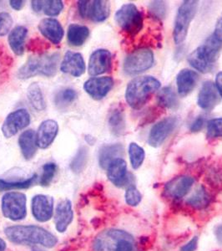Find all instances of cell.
<instances>
[{
    "label": "cell",
    "mask_w": 222,
    "mask_h": 251,
    "mask_svg": "<svg viewBox=\"0 0 222 251\" xmlns=\"http://www.w3.org/2000/svg\"><path fill=\"white\" fill-rule=\"evenodd\" d=\"M7 239L16 245L40 246L52 249L57 245L55 235L37 226H13L4 229Z\"/></svg>",
    "instance_id": "cell-1"
},
{
    "label": "cell",
    "mask_w": 222,
    "mask_h": 251,
    "mask_svg": "<svg viewBox=\"0 0 222 251\" xmlns=\"http://www.w3.org/2000/svg\"><path fill=\"white\" fill-rule=\"evenodd\" d=\"M92 251H140L134 235L123 228L111 227L94 237Z\"/></svg>",
    "instance_id": "cell-2"
},
{
    "label": "cell",
    "mask_w": 222,
    "mask_h": 251,
    "mask_svg": "<svg viewBox=\"0 0 222 251\" xmlns=\"http://www.w3.org/2000/svg\"><path fill=\"white\" fill-rule=\"evenodd\" d=\"M159 87L160 82L151 75L134 78L126 87V102L134 110L142 108Z\"/></svg>",
    "instance_id": "cell-3"
},
{
    "label": "cell",
    "mask_w": 222,
    "mask_h": 251,
    "mask_svg": "<svg viewBox=\"0 0 222 251\" xmlns=\"http://www.w3.org/2000/svg\"><path fill=\"white\" fill-rule=\"evenodd\" d=\"M60 54H41L30 56L20 67L18 72V77L26 80L35 75H44L47 77L54 76L58 71L60 62Z\"/></svg>",
    "instance_id": "cell-4"
},
{
    "label": "cell",
    "mask_w": 222,
    "mask_h": 251,
    "mask_svg": "<svg viewBox=\"0 0 222 251\" xmlns=\"http://www.w3.org/2000/svg\"><path fill=\"white\" fill-rule=\"evenodd\" d=\"M222 49V42L212 34L201 46L191 53L188 57L189 63L192 67L202 73L211 72L219 58Z\"/></svg>",
    "instance_id": "cell-5"
},
{
    "label": "cell",
    "mask_w": 222,
    "mask_h": 251,
    "mask_svg": "<svg viewBox=\"0 0 222 251\" xmlns=\"http://www.w3.org/2000/svg\"><path fill=\"white\" fill-rule=\"evenodd\" d=\"M114 20L123 31L131 36H135L143 28L142 13L134 3H126L115 14Z\"/></svg>",
    "instance_id": "cell-6"
},
{
    "label": "cell",
    "mask_w": 222,
    "mask_h": 251,
    "mask_svg": "<svg viewBox=\"0 0 222 251\" xmlns=\"http://www.w3.org/2000/svg\"><path fill=\"white\" fill-rule=\"evenodd\" d=\"M198 1L187 0L179 6L175 20L173 38L175 43L179 45L184 42L188 34L189 27L197 14Z\"/></svg>",
    "instance_id": "cell-7"
},
{
    "label": "cell",
    "mask_w": 222,
    "mask_h": 251,
    "mask_svg": "<svg viewBox=\"0 0 222 251\" xmlns=\"http://www.w3.org/2000/svg\"><path fill=\"white\" fill-rule=\"evenodd\" d=\"M1 209L3 216L12 221H20L27 215V197L20 192H9L2 198Z\"/></svg>",
    "instance_id": "cell-8"
},
{
    "label": "cell",
    "mask_w": 222,
    "mask_h": 251,
    "mask_svg": "<svg viewBox=\"0 0 222 251\" xmlns=\"http://www.w3.org/2000/svg\"><path fill=\"white\" fill-rule=\"evenodd\" d=\"M154 53L149 48L137 49L127 55L124 61V72L135 75L151 69L154 65Z\"/></svg>",
    "instance_id": "cell-9"
},
{
    "label": "cell",
    "mask_w": 222,
    "mask_h": 251,
    "mask_svg": "<svg viewBox=\"0 0 222 251\" xmlns=\"http://www.w3.org/2000/svg\"><path fill=\"white\" fill-rule=\"evenodd\" d=\"M178 124V118L176 117H166L159 121L151 128L149 134L148 143L153 148H159L162 145L169 136L174 131Z\"/></svg>",
    "instance_id": "cell-10"
},
{
    "label": "cell",
    "mask_w": 222,
    "mask_h": 251,
    "mask_svg": "<svg viewBox=\"0 0 222 251\" xmlns=\"http://www.w3.org/2000/svg\"><path fill=\"white\" fill-rule=\"evenodd\" d=\"M30 123V115L25 109H19L8 115L2 126V132L6 138L17 134Z\"/></svg>",
    "instance_id": "cell-11"
},
{
    "label": "cell",
    "mask_w": 222,
    "mask_h": 251,
    "mask_svg": "<svg viewBox=\"0 0 222 251\" xmlns=\"http://www.w3.org/2000/svg\"><path fill=\"white\" fill-rule=\"evenodd\" d=\"M31 212L38 222H48L54 215V199L44 194L35 195L32 199Z\"/></svg>",
    "instance_id": "cell-12"
},
{
    "label": "cell",
    "mask_w": 222,
    "mask_h": 251,
    "mask_svg": "<svg viewBox=\"0 0 222 251\" xmlns=\"http://www.w3.org/2000/svg\"><path fill=\"white\" fill-rule=\"evenodd\" d=\"M195 183L193 177L181 175L172 178L164 188V194L171 200H180L187 195Z\"/></svg>",
    "instance_id": "cell-13"
},
{
    "label": "cell",
    "mask_w": 222,
    "mask_h": 251,
    "mask_svg": "<svg viewBox=\"0 0 222 251\" xmlns=\"http://www.w3.org/2000/svg\"><path fill=\"white\" fill-rule=\"evenodd\" d=\"M107 177L111 183L119 188L131 186L132 177L127 173V163L123 158H116L107 168Z\"/></svg>",
    "instance_id": "cell-14"
},
{
    "label": "cell",
    "mask_w": 222,
    "mask_h": 251,
    "mask_svg": "<svg viewBox=\"0 0 222 251\" xmlns=\"http://www.w3.org/2000/svg\"><path fill=\"white\" fill-rule=\"evenodd\" d=\"M112 54L105 49H99L92 53L89 60L88 72L89 75L96 76L111 71Z\"/></svg>",
    "instance_id": "cell-15"
},
{
    "label": "cell",
    "mask_w": 222,
    "mask_h": 251,
    "mask_svg": "<svg viewBox=\"0 0 222 251\" xmlns=\"http://www.w3.org/2000/svg\"><path fill=\"white\" fill-rule=\"evenodd\" d=\"M114 86V80L108 76L94 77L86 80L84 90L94 100H102Z\"/></svg>",
    "instance_id": "cell-16"
},
{
    "label": "cell",
    "mask_w": 222,
    "mask_h": 251,
    "mask_svg": "<svg viewBox=\"0 0 222 251\" xmlns=\"http://www.w3.org/2000/svg\"><path fill=\"white\" fill-rule=\"evenodd\" d=\"M74 220V211L70 200H64L58 203L54 211L55 228L59 233H65Z\"/></svg>",
    "instance_id": "cell-17"
},
{
    "label": "cell",
    "mask_w": 222,
    "mask_h": 251,
    "mask_svg": "<svg viewBox=\"0 0 222 251\" xmlns=\"http://www.w3.org/2000/svg\"><path fill=\"white\" fill-rule=\"evenodd\" d=\"M86 63L82 54L78 52L68 51L65 54L60 71L74 77H80L86 72Z\"/></svg>",
    "instance_id": "cell-18"
},
{
    "label": "cell",
    "mask_w": 222,
    "mask_h": 251,
    "mask_svg": "<svg viewBox=\"0 0 222 251\" xmlns=\"http://www.w3.org/2000/svg\"><path fill=\"white\" fill-rule=\"evenodd\" d=\"M220 95L212 81L207 80L203 83L198 95V106L205 111H211L219 104Z\"/></svg>",
    "instance_id": "cell-19"
},
{
    "label": "cell",
    "mask_w": 222,
    "mask_h": 251,
    "mask_svg": "<svg viewBox=\"0 0 222 251\" xmlns=\"http://www.w3.org/2000/svg\"><path fill=\"white\" fill-rule=\"evenodd\" d=\"M59 132V125L54 120L44 121L40 124L36 133V143L41 149H48L54 143Z\"/></svg>",
    "instance_id": "cell-20"
},
{
    "label": "cell",
    "mask_w": 222,
    "mask_h": 251,
    "mask_svg": "<svg viewBox=\"0 0 222 251\" xmlns=\"http://www.w3.org/2000/svg\"><path fill=\"white\" fill-rule=\"evenodd\" d=\"M38 29L44 37L49 40L54 45H59L63 40V27L60 22L53 18H46L40 21Z\"/></svg>",
    "instance_id": "cell-21"
},
{
    "label": "cell",
    "mask_w": 222,
    "mask_h": 251,
    "mask_svg": "<svg viewBox=\"0 0 222 251\" xmlns=\"http://www.w3.org/2000/svg\"><path fill=\"white\" fill-rule=\"evenodd\" d=\"M199 80V75L197 72L184 69L177 75V90L180 97H186L191 94Z\"/></svg>",
    "instance_id": "cell-22"
},
{
    "label": "cell",
    "mask_w": 222,
    "mask_h": 251,
    "mask_svg": "<svg viewBox=\"0 0 222 251\" xmlns=\"http://www.w3.org/2000/svg\"><path fill=\"white\" fill-rule=\"evenodd\" d=\"M111 14V4L105 0L89 1L87 12V18L93 22L100 23L108 19Z\"/></svg>",
    "instance_id": "cell-23"
},
{
    "label": "cell",
    "mask_w": 222,
    "mask_h": 251,
    "mask_svg": "<svg viewBox=\"0 0 222 251\" xmlns=\"http://www.w3.org/2000/svg\"><path fill=\"white\" fill-rule=\"evenodd\" d=\"M19 146L25 160H30L34 157L37 151L36 134L34 130L29 129L23 131L19 137Z\"/></svg>",
    "instance_id": "cell-24"
},
{
    "label": "cell",
    "mask_w": 222,
    "mask_h": 251,
    "mask_svg": "<svg viewBox=\"0 0 222 251\" xmlns=\"http://www.w3.org/2000/svg\"><path fill=\"white\" fill-rule=\"evenodd\" d=\"M123 155L124 147L120 143L104 146L99 151V163L101 169H107L112 161L122 158Z\"/></svg>",
    "instance_id": "cell-25"
},
{
    "label": "cell",
    "mask_w": 222,
    "mask_h": 251,
    "mask_svg": "<svg viewBox=\"0 0 222 251\" xmlns=\"http://www.w3.org/2000/svg\"><path fill=\"white\" fill-rule=\"evenodd\" d=\"M108 124L112 134L120 137L126 131V116L123 109L116 106L110 111L108 118Z\"/></svg>",
    "instance_id": "cell-26"
},
{
    "label": "cell",
    "mask_w": 222,
    "mask_h": 251,
    "mask_svg": "<svg viewBox=\"0 0 222 251\" xmlns=\"http://www.w3.org/2000/svg\"><path fill=\"white\" fill-rule=\"evenodd\" d=\"M28 29L24 26H17L9 35V45L16 55H22L25 50V40Z\"/></svg>",
    "instance_id": "cell-27"
},
{
    "label": "cell",
    "mask_w": 222,
    "mask_h": 251,
    "mask_svg": "<svg viewBox=\"0 0 222 251\" xmlns=\"http://www.w3.org/2000/svg\"><path fill=\"white\" fill-rule=\"evenodd\" d=\"M89 35V29L87 26L73 24L68 26L67 39L70 46L79 47L85 44Z\"/></svg>",
    "instance_id": "cell-28"
},
{
    "label": "cell",
    "mask_w": 222,
    "mask_h": 251,
    "mask_svg": "<svg viewBox=\"0 0 222 251\" xmlns=\"http://www.w3.org/2000/svg\"><path fill=\"white\" fill-rule=\"evenodd\" d=\"M157 100L159 106L169 110H177L179 106V99L171 86H165L159 91Z\"/></svg>",
    "instance_id": "cell-29"
},
{
    "label": "cell",
    "mask_w": 222,
    "mask_h": 251,
    "mask_svg": "<svg viewBox=\"0 0 222 251\" xmlns=\"http://www.w3.org/2000/svg\"><path fill=\"white\" fill-rule=\"evenodd\" d=\"M27 97L32 107L37 111L45 110L46 103L43 92L38 83H32L27 90Z\"/></svg>",
    "instance_id": "cell-30"
},
{
    "label": "cell",
    "mask_w": 222,
    "mask_h": 251,
    "mask_svg": "<svg viewBox=\"0 0 222 251\" xmlns=\"http://www.w3.org/2000/svg\"><path fill=\"white\" fill-rule=\"evenodd\" d=\"M38 178L37 174H34L32 177L23 181H14L9 182L5 180L0 179V192L16 190V189H26L34 185Z\"/></svg>",
    "instance_id": "cell-31"
},
{
    "label": "cell",
    "mask_w": 222,
    "mask_h": 251,
    "mask_svg": "<svg viewBox=\"0 0 222 251\" xmlns=\"http://www.w3.org/2000/svg\"><path fill=\"white\" fill-rule=\"evenodd\" d=\"M77 98V92L70 88L64 89L58 92L54 97L55 105L60 109L66 108V106L71 105Z\"/></svg>",
    "instance_id": "cell-32"
},
{
    "label": "cell",
    "mask_w": 222,
    "mask_h": 251,
    "mask_svg": "<svg viewBox=\"0 0 222 251\" xmlns=\"http://www.w3.org/2000/svg\"><path fill=\"white\" fill-rule=\"evenodd\" d=\"M209 202H210V196L207 191L205 190V188L202 186H200L197 191L194 193L193 195L187 200V203L195 208H205L209 204Z\"/></svg>",
    "instance_id": "cell-33"
},
{
    "label": "cell",
    "mask_w": 222,
    "mask_h": 251,
    "mask_svg": "<svg viewBox=\"0 0 222 251\" xmlns=\"http://www.w3.org/2000/svg\"><path fill=\"white\" fill-rule=\"evenodd\" d=\"M129 156L132 168L134 169H140L145 160V150L137 143H131L129 147Z\"/></svg>",
    "instance_id": "cell-34"
},
{
    "label": "cell",
    "mask_w": 222,
    "mask_h": 251,
    "mask_svg": "<svg viewBox=\"0 0 222 251\" xmlns=\"http://www.w3.org/2000/svg\"><path fill=\"white\" fill-rule=\"evenodd\" d=\"M13 60L3 46H0V86L5 82L9 77V70L11 68Z\"/></svg>",
    "instance_id": "cell-35"
},
{
    "label": "cell",
    "mask_w": 222,
    "mask_h": 251,
    "mask_svg": "<svg viewBox=\"0 0 222 251\" xmlns=\"http://www.w3.org/2000/svg\"><path fill=\"white\" fill-rule=\"evenodd\" d=\"M87 161H88V150L85 147H81L72 160L70 169L75 174H80L86 168Z\"/></svg>",
    "instance_id": "cell-36"
},
{
    "label": "cell",
    "mask_w": 222,
    "mask_h": 251,
    "mask_svg": "<svg viewBox=\"0 0 222 251\" xmlns=\"http://www.w3.org/2000/svg\"><path fill=\"white\" fill-rule=\"evenodd\" d=\"M58 167L55 163H45L43 166V173L40 177V185L43 187H48L57 173Z\"/></svg>",
    "instance_id": "cell-37"
},
{
    "label": "cell",
    "mask_w": 222,
    "mask_h": 251,
    "mask_svg": "<svg viewBox=\"0 0 222 251\" xmlns=\"http://www.w3.org/2000/svg\"><path fill=\"white\" fill-rule=\"evenodd\" d=\"M64 9V3L60 0L44 1V13L48 16H58Z\"/></svg>",
    "instance_id": "cell-38"
},
{
    "label": "cell",
    "mask_w": 222,
    "mask_h": 251,
    "mask_svg": "<svg viewBox=\"0 0 222 251\" xmlns=\"http://www.w3.org/2000/svg\"><path fill=\"white\" fill-rule=\"evenodd\" d=\"M149 12L156 20H164L166 16L167 5L164 1H153L149 4Z\"/></svg>",
    "instance_id": "cell-39"
},
{
    "label": "cell",
    "mask_w": 222,
    "mask_h": 251,
    "mask_svg": "<svg viewBox=\"0 0 222 251\" xmlns=\"http://www.w3.org/2000/svg\"><path fill=\"white\" fill-rule=\"evenodd\" d=\"M206 136L209 139H216L222 137V117L209 121Z\"/></svg>",
    "instance_id": "cell-40"
},
{
    "label": "cell",
    "mask_w": 222,
    "mask_h": 251,
    "mask_svg": "<svg viewBox=\"0 0 222 251\" xmlns=\"http://www.w3.org/2000/svg\"><path fill=\"white\" fill-rule=\"evenodd\" d=\"M126 202L128 205L137 206L141 202L142 196L135 186H129L126 192Z\"/></svg>",
    "instance_id": "cell-41"
},
{
    "label": "cell",
    "mask_w": 222,
    "mask_h": 251,
    "mask_svg": "<svg viewBox=\"0 0 222 251\" xmlns=\"http://www.w3.org/2000/svg\"><path fill=\"white\" fill-rule=\"evenodd\" d=\"M13 23L14 21L9 13L7 12L0 13V37L5 36L6 34L10 31Z\"/></svg>",
    "instance_id": "cell-42"
},
{
    "label": "cell",
    "mask_w": 222,
    "mask_h": 251,
    "mask_svg": "<svg viewBox=\"0 0 222 251\" xmlns=\"http://www.w3.org/2000/svg\"><path fill=\"white\" fill-rule=\"evenodd\" d=\"M49 48L48 43L44 42L41 40L39 39H35V40H32L29 43L28 46V50L29 51L40 52L43 51L44 50Z\"/></svg>",
    "instance_id": "cell-43"
},
{
    "label": "cell",
    "mask_w": 222,
    "mask_h": 251,
    "mask_svg": "<svg viewBox=\"0 0 222 251\" xmlns=\"http://www.w3.org/2000/svg\"><path fill=\"white\" fill-rule=\"evenodd\" d=\"M208 183H211V185L215 187L222 185V173H220L218 170H212L211 174L208 176Z\"/></svg>",
    "instance_id": "cell-44"
},
{
    "label": "cell",
    "mask_w": 222,
    "mask_h": 251,
    "mask_svg": "<svg viewBox=\"0 0 222 251\" xmlns=\"http://www.w3.org/2000/svg\"><path fill=\"white\" fill-rule=\"evenodd\" d=\"M89 3V1H86V0L78 1V11H79V14L83 19L87 18Z\"/></svg>",
    "instance_id": "cell-45"
},
{
    "label": "cell",
    "mask_w": 222,
    "mask_h": 251,
    "mask_svg": "<svg viewBox=\"0 0 222 251\" xmlns=\"http://www.w3.org/2000/svg\"><path fill=\"white\" fill-rule=\"evenodd\" d=\"M205 123V118L203 117H198L191 126V131L192 132H198L202 129Z\"/></svg>",
    "instance_id": "cell-46"
},
{
    "label": "cell",
    "mask_w": 222,
    "mask_h": 251,
    "mask_svg": "<svg viewBox=\"0 0 222 251\" xmlns=\"http://www.w3.org/2000/svg\"><path fill=\"white\" fill-rule=\"evenodd\" d=\"M213 34L214 36L222 43V13L217 21L216 27H215V32H214Z\"/></svg>",
    "instance_id": "cell-47"
},
{
    "label": "cell",
    "mask_w": 222,
    "mask_h": 251,
    "mask_svg": "<svg viewBox=\"0 0 222 251\" xmlns=\"http://www.w3.org/2000/svg\"><path fill=\"white\" fill-rule=\"evenodd\" d=\"M197 244H198V237H194L193 239L187 243L186 245L182 246L180 251H195L197 248Z\"/></svg>",
    "instance_id": "cell-48"
},
{
    "label": "cell",
    "mask_w": 222,
    "mask_h": 251,
    "mask_svg": "<svg viewBox=\"0 0 222 251\" xmlns=\"http://www.w3.org/2000/svg\"><path fill=\"white\" fill-rule=\"evenodd\" d=\"M31 7L34 12H36V13L41 12L43 10L44 1H42V0H34V1H32Z\"/></svg>",
    "instance_id": "cell-49"
},
{
    "label": "cell",
    "mask_w": 222,
    "mask_h": 251,
    "mask_svg": "<svg viewBox=\"0 0 222 251\" xmlns=\"http://www.w3.org/2000/svg\"><path fill=\"white\" fill-rule=\"evenodd\" d=\"M215 86L217 87L220 97H222V72L217 73Z\"/></svg>",
    "instance_id": "cell-50"
},
{
    "label": "cell",
    "mask_w": 222,
    "mask_h": 251,
    "mask_svg": "<svg viewBox=\"0 0 222 251\" xmlns=\"http://www.w3.org/2000/svg\"><path fill=\"white\" fill-rule=\"evenodd\" d=\"M9 3H10V6L13 9H15V10H21L23 9L25 2L22 1V0H11V1H9Z\"/></svg>",
    "instance_id": "cell-51"
},
{
    "label": "cell",
    "mask_w": 222,
    "mask_h": 251,
    "mask_svg": "<svg viewBox=\"0 0 222 251\" xmlns=\"http://www.w3.org/2000/svg\"><path fill=\"white\" fill-rule=\"evenodd\" d=\"M215 235L217 238V241L222 244V225L217 226L215 229Z\"/></svg>",
    "instance_id": "cell-52"
},
{
    "label": "cell",
    "mask_w": 222,
    "mask_h": 251,
    "mask_svg": "<svg viewBox=\"0 0 222 251\" xmlns=\"http://www.w3.org/2000/svg\"><path fill=\"white\" fill-rule=\"evenodd\" d=\"M86 141L89 145H94V143H95V139H94V137H91V136H89V135L86 136Z\"/></svg>",
    "instance_id": "cell-53"
},
{
    "label": "cell",
    "mask_w": 222,
    "mask_h": 251,
    "mask_svg": "<svg viewBox=\"0 0 222 251\" xmlns=\"http://www.w3.org/2000/svg\"><path fill=\"white\" fill-rule=\"evenodd\" d=\"M6 247V243L4 240L0 237V251H5Z\"/></svg>",
    "instance_id": "cell-54"
},
{
    "label": "cell",
    "mask_w": 222,
    "mask_h": 251,
    "mask_svg": "<svg viewBox=\"0 0 222 251\" xmlns=\"http://www.w3.org/2000/svg\"><path fill=\"white\" fill-rule=\"evenodd\" d=\"M32 251H45L44 250H42V249L40 248V247H36V246H34V248H32Z\"/></svg>",
    "instance_id": "cell-55"
}]
</instances>
